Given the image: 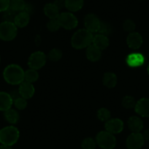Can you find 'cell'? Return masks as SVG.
Segmentation results:
<instances>
[{"instance_id":"cell-23","label":"cell","mask_w":149,"mask_h":149,"mask_svg":"<svg viewBox=\"0 0 149 149\" xmlns=\"http://www.w3.org/2000/svg\"><path fill=\"white\" fill-rule=\"evenodd\" d=\"M4 117L8 123L10 124H15L19 120V113L16 110L11 107L10 109L4 112Z\"/></svg>"},{"instance_id":"cell-15","label":"cell","mask_w":149,"mask_h":149,"mask_svg":"<svg viewBox=\"0 0 149 149\" xmlns=\"http://www.w3.org/2000/svg\"><path fill=\"white\" fill-rule=\"evenodd\" d=\"M13 100L10 94L5 91H0V111H6L12 107Z\"/></svg>"},{"instance_id":"cell-36","label":"cell","mask_w":149,"mask_h":149,"mask_svg":"<svg viewBox=\"0 0 149 149\" xmlns=\"http://www.w3.org/2000/svg\"><path fill=\"white\" fill-rule=\"evenodd\" d=\"M53 3L59 10H61L62 8H65V0H54Z\"/></svg>"},{"instance_id":"cell-4","label":"cell","mask_w":149,"mask_h":149,"mask_svg":"<svg viewBox=\"0 0 149 149\" xmlns=\"http://www.w3.org/2000/svg\"><path fill=\"white\" fill-rule=\"evenodd\" d=\"M97 145L102 149H113L116 146V139L114 134L105 131H101L96 136Z\"/></svg>"},{"instance_id":"cell-8","label":"cell","mask_w":149,"mask_h":149,"mask_svg":"<svg viewBox=\"0 0 149 149\" xmlns=\"http://www.w3.org/2000/svg\"><path fill=\"white\" fill-rule=\"evenodd\" d=\"M145 139L140 132H132L128 136L126 145L128 149H140L143 146Z\"/></svg>"},{"instance_id":"cell-11","label":"cell","mask_w":149,"mask_h":149,"mask_svg":"<svg viewBox=\"0 0 149 149\" xmlns=\"http://www.w3.org/2000/svg\"><path fill=\"white\" fill-rule=\"evenodd\" d=\"M143 37L141 34L136 31L130 33L127 37V43L129 48L133 50L139 49L143 45Z\"/></svg>"},{"instance_id":"cell-6","label":"cell","mask_w":149,"mask_h":149,"mask_svg":"<svg viewBox=\"0 0 149 149\" xmlns=\"http://www.w3.org/2000/svg\"><path fill=\"white\" fill-rule=\"evenodd\" d=\"M58 21L61 27L67 30H71L76 28L78 24L77 17L71 12H64L60 13L58 17Z\"/></svg>"},{"instance_id":"cell-19","label":"cell","mask_w":149,"mask_h":149,"mask_svg":"<svg viewBox=\"0 0 149 149\" xmlns=\"http://www.w3.org/2000/svg\"><path fill=\"white\" fill-rule=\"evenodd\" d=\"M102 51L97 47L94 46L93 44L86 48V57L89 61L92 62L99 61L101 58Z\"/></svg>"},{"instance_id":"cell-5","label":"cell","mask_w":149,"mask_h":149,"mask_svg":"<svg viewBox=\"0 0 149 149\" xmlns=\"http://www.w3.org/2000/svg\"><path fill=\"white\" fill-rule=\"evenodd\" d=\"M18 33V27L13 22L3 21L0 24V40L9 42L15 39Z\"/></svg>"},{"instance_id":"cell-27","label":"cell","mask_w":149,"mask_h":149,"mask_svg":"<svg viewBox=\"0 0 149 149\" xmlns=\"http://www.w3.org/2000/svg\"><path fill=\"white\" fill-rule=\"evenodd\" d=\"M110 116H111V113H110V110L105 107H102V108L99 109L97 111V117L101 121L106 122L110 119Z\"/></svg>"},{"instance_id":"cell-39","label":"cell","mask_w":149,"mask_h":149,"mask_svg":"<svg viewBox=\"0 0 149 149\" xmlns=\"http://www.w3.org/2000/svg\"><path fill=\"white\" fill-rule=\"evenodd\" d=\"M147 71H148V74H149V63H148V67H147Z\"/></svg>"},{"instance_id":"cell-38","label":"cell","mask_w":149,"mask_h":149,"mask_svg":"<svg viewBox=\"0 0 149 149\" xmlns=\"http://www.w3.org/2000/svg\"><path fill=\"white\" fill-rule=\"evenodd\" d=\"M0 149H13L12 146H5V145H1L0 146Z\"/></svg>"},{"instance_id":"cell-17","label":"cell","mask_w":149,"mask_h":149,"mask_svg":"<svg viewBox=\"0 0 149 149\" xmlns=\"http://www.w3.org/2000/svg\"><path fill=\"white\" fill-rule=\"evenodd\" d=\"M110 41L108 37L101 34H97L93 37L92 44L97 48L102 51L108 47Z\"/></svg>"},{"instance_id":"cell-16","label":"cell","mask_w":149,"mask_h":149,"mask_svg":"<svg viewBox=\"0 0 149 149\" xmlns=\"http://www.w3.org/2000/svg\"><path fill=\"white\" fill-rule=\"evenodd\" d=\"M128 127L132 132H140L143 129V122L141 118L136 116H131L127 121Z\"/></svg>"},{"instance_id":"cell-13","label":"cell","mask_w":149,"mask_h":149,"mask_svg":"<svg viewBox=\"0 0 149 149\" xmlns=\"http://www.w3.org/2000/svg\"><path fill=\"white\" fill-rule=\"evenodd\" d=\"M18 90L20 96L22 97L23 98L26 99V100L31 98L34 96V92H35V89H34L33 84L25 81H23L20 84Z\"/></svg>"},{"instance_id":"cell-40","label":"cell","mask_w":149,"mask_h":149,"mask_svg":"<svg viewBox=\"0 0 149 149\" xmlns=\"http://www.w3.org/2000/svg\"><path fill=\"white\" fill-rule=\"evenodd\" d=\"M0 62H1V57H0Z\"/></svg>"},{"instance_id":"cell-25","label":"cell","mask_w":149,"mask_h":149,"mask_svg":"<svg viewBox=\"0 0 149 149\" xmlns=\"http://www.w3.org/2000/svg\"><path fill=\"white\" fill-rule=\"evenodd\" d=\"M26 3L24 0H10V9L15 13L22 12L25 9Z\"/></svg>"},{"instance_id":"cell-12","label":"cell","mask_w":149,"mask_h":149,"mask_svg":"<svg viewBox=\"0 0 149 149\" xmlns=\"http://www.w3.org/2000/svg\"><path fill=\"white\" fill-rule=\"evenodd\" d=\"M126 62L129 67L136 68L143 65L145 63V57L140 53H132L127 56Z\"/></svg>"},{"instance_id":"cell-22","label":"cell","mask_w":149,"mask_h":149,"mask_svg":"<svg viewBox=\"0 0 149 149\" xmlns=\"http://www.w3.org/2000/svg\"><path fill=\"white\" fill-rule=\"evenodd\" d=\"M117 79L116 74L113 72H106L104 73V76H103L102 82L103 84L107 88H112L116 86Z\"/></svg>"},{"instance_id":"cell-34","label":"cell","mask_w":149,"mask_h":149,"mask_svg":"<svg viewBox=\"0 0 149 149\" xmlns=\"http://www.w3.org/2000/svg\"><path fill=\"white\" fill-rule=\"evenodd\" d=\"M16 13L14 12L11 9L7 10L6 11L3 12V18L5 21H10V22H13L15 17L16 15Z\"/></svg>"},{"instance_id":"cell-21","label":"cell","mask_w":149,"mask_h":149,"mask_svg":"<svg viewBox=\"0 0 149 149\" xmlns=\"http://www.w3.org/2000/svg\"><path fill=\"white\" fill-rule=\"evenodd\" d=\"M84 5V0H65V8L70 12L81 10Z\"/></svg>"},{"instance_id":"cell-41","label":"cell","mask_w":149,"mask_h":149,"mask_svg":"<svg viewBox=\"0 0 149 149\" xmlns=\"http://www.w3.org/2000/svg\"><path fill=\"white\" fill-rule=\"evenodd\" d=\"M140 1H144V0H140Z\"/></svg>"},{"instance_id":"cell-18","label":"cell","mask_w":149,"mask_h":149,"mask_svg":"<svg viewBox=\"0 0 149 149\" xmlns=\"http://www.w3.org/2000/svg\"><path fill=\"white\" fill-rule=\"evenodd\" d=\"M30 21V14L25 11L18 13L14 19L13 23L18 28H24L29 24Z\"/></svg>"},{"instance_id":"cell-10","label":"cell","mask_w":149,"mask_h":149,"mask_svg":"<svg viewBox=\"0 0 149 149\" xmlns=\"http://www.w3.org/2000/svg\"><path fill=\"white\" fill-rule=\"evenodd\" d=\"M105 130L113 134H117L123 131L124 127V122L119 118H110L104 124Z\"/></svg>"},{"instance_id":"cell-28","label":"cell","mask_w":149,"mask_h":149,"mask_svg":"<svg viewBox=\"0 0 149 149\" xmlns=\"http://www.w3.org/2000/svg\"><path fill=\"white\" fill-rule=\"evenodd\" d=\"M62 51L58 48H54L48 53V58L52 61H57L62 57Z\"/></svg>"},{"instance_id":"cell-14","label":"cell","mask_w":149,"mask_h":149,"mask_svg":"<svg viewBox=\"0 0 149 149\" xmlns=\"http://www.w3.org/2000/svg\"><path fill=\"white\" fill-rule=\"evenodd\" d=\"M136 113L142 117H149V98H142L134 107Z\"/></svg>"},{"instance_id":"cell-30","label":"cell","mask_w":149,"mask_h":149,"mask_svg":"<svg viewBox=\"0 0 149 149\" xmlns=\"http://www.w3.org/2000/svg\"><path fill=\"white\" fill-rule=\"evenodd\" d=\"M112 31H113V29H112L111 26L110 24L106 22H101L98 31L99 34H103V35L108 37L110 34H112Z\"/></svg>"},{"instance_id":"cell-3","label":"cell","mask_w":149,"mask_h":149,"mask_svg":"<svg viewBox=\"0 0 149 149\" xmlns=\"http://www.w3.org/2000/svg\"><path fill=\"white\" fill-rule=\"evenodd\" d=\"M20 137L19 130L14 126H8L0 130V143L13 146L18 142Z\"/></svg>"},{"instance_id":"cell-7","label":"cell","mask_w":149,"mask_h":149,"mask_svg":"<svg viewBox=\"0 0 149 149\" xmlns=\"http://www.w3.org/2000/svg\"><path fill=\"white\" fill-rule=\"evenodd\" d=\"M47 56L42 51H36L30 55L28 60V66L30 69L38 70L43 67L46 63Z\"/></svg>"},{"instance_id":"cell-33","label":"cell","mask_w":149,"mask_h":149,"mask_svg":"<svg viewBox=\"0 0 149 149\" xmlns=\"http://www.w3.org/2000/svg\"><path fill=\"white\" fill-rule=\"evenodd\" d=\"M123 28H124V31L131 33L134 31L136 28V25L132 20L127 19L123 24Z\"/></svg>"},{"instance_id":"cell-29","label":"cell","mask_w":149,"mask_h":149,"mask_svg":"<svg viewBox=\"0 0 149 149\" xmlns=\"http://www.w3.org/2000/svg\"><path fill=\"white\" fill-rule=\"evenodd\" d=\"M97 143L96 140L92 137H86L81 143V147L83 149H95Z\"/></svg>"},{"instance_id":"cell-37","label":"cell","mask_w":149,"mask_h":149,"mask_svg":"<svg viewBox=\"0 0 149 149\" xmlns=\"http://www.w3.org/2000/svg\"><path fill=\"white\" fill-rule=\"evenodd\" d=\"M143 136L144 137L145 140H149V128L145 130L144 132L143 133Z\"/></svg>"},{"instance_id":"cell-24","label":"cell","mask_w":149,"mask_h":149,"mask_svg":"<svg viewBox=\"0 0 149 149\" xmlns=\"http://www.w3.org/2000/svg\"><path fill=\"white\" fill-rule=\"evenodd\" d=\"M39 78V74L37 72V70L34 69H29L24 72V81L29 83L36 82Z\"/></svg>"},{"instance_id":"cell-2","label":"cell","mask_w":149,"mask_h":149,"mask_svg":"<svg viewBox=\"0 0 149 149\" xmlns=\"http://www.w3.org/2000/svg\"><path fill=\"white\" fill-rule=\"evenodd\" d=\"M93 37V33L90 32L86 29L78 30L72 37V46L75 49L87 48L92 44Z\"/></svg>"},{"instance_id":"cell-9","label":"cell","mask_w":149,"mask_h":149,"mask_svg":"<svg viewBox=\"0 0 149 149\" xmlns=\"http://www.w3.org/2000/svg\"><path fill=\"white\" fill-rule=\"evenodd\" d=\"M101 21L97 15L94 13H89L84 18V25L86 29L91 33L98 32Z\"/></svg>"},{"instance_id":"cell-31","label":"cell","mask_w":149,"mask_h":149,"mask_svg":"<svg viewBox=\"0 0 149 149\" xmlns=\"http://www.w3.org/2000/svg\"><path fill=\"white\" fill-rule=\"evenodd\" d=\"M13 104L16 109L19 110H23L26 107L27 101L26 99L23 98L22 97H19L13 100Z\"/></svg>"},{"instance_id":"cell-1","label":"cell","mask_w":149,"mask_h":149,"mask_svg":"<svg viewBox=\"0 0 149 149\" xmlns=\"http://www.w3.org/2000/svg\"><path fill=\"white\" fill-rule=\"evenodd\" d=\"M24 72L18 64H9L4 70L3 78L10 85H20L24 81Z\"/></svg>"},{"instance_id":"cell-20","label":"cell","mask_w":149,"mask_h":149,"mask_svg":"<svg viewBox=\"0 0 149 149\" xmlns=\"http://www.w3.org/2000/svg\"><path fill=\"white\" fill-rule=\"evenodd\" d=\"M43 11L45 15L50 19H56L60 15V10L54 5V3H48L44 6Z\"/></svg>"},{"instance_id":"cell-26","label":"cell","mask_w":149,"mask_h":149,"mask_svg":"<svg viewBox=\"0 0 149 149\" xmlns=\"http://www.w3.org/2000/svg\"><path fill=\"white\" fill-rule=\"evenodd\" d=\"M136 103H137V102H136L135 99L132 96H126L123 98L122 101H121L123 107L127 109L134 108Z\"/></svg>"},{"instance_id":"cell-32","label":"cell","mask_w":149,"mask_h":149,"mask_svg":"<svg viewBox=\"0 0 149 149\" xmlns=\"http://www.w3.org/2000/svg\"><path fill=\"white\" fill-rule=\"evenodd\" d=\"M47 28L50 31H56L61 28L59 22L58 21V18L56 19H50L47 24Z\"/></svg>"},{"instance_id":"cell-35","label":"cell","mask_w":149,"mask_h":149,"mask_svg":"<svg viewBox=\"0 0 149 149\" xmlns=\"http://www.w3.org/2000/svg\"><path fill=\"white\" fill-rule=\"evenodd\" d=\"M10 0H0V13H3L10 8Z\"/></svg>"}]
</instances>
